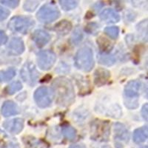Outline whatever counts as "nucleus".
<instances>
[{
  "mask_svg": "<svg viewBox=\"0 0 148 148\" xmlns=\"http://www.w3.org/2000/svg\"><path fill=\"white\" fill-rule=\"evenodd\" d=\"M53 93L56 101L62 106H68L75 99V92L72 82L65 77L56 79L53 82Z\"/></svg>",
  "mask_w": 148,
  "mask_h": 148,
  "instance_id": "f257e3e1",
  "label": "nucleus"
},
{
  "mask_svg": "<svg viewBox=\"0 0 148 148\" xmlns=\"http://www.w3.org/2000/svg\"><path fill=\"white\" fill-rule=\"evenodd\" d=\"M75 64L79 69L89 72L94 67L93 53L91 48L83 47L78 51L75 57Z\"/></svg>",
  "mask_w": 148,
  "mask_h": 148,
  "instance_id": "f03ea898",
  "label": "nucleus"
},
{
  "mask_svg": "<svg viewBox=\"0 0 148 148\" xmlns=\"http://www.w3.org/2000/svg\"><path fill=\"white\" fill-rule=\"evenodd\" d=\"M34 19L29 16H16L11 18L9 22L8 28L14 32L27 34L34 25Z\"/></svg>",
  "mask_w": 148,
  "mask_h": 148,
  "instance_id": "7ed1b4c3",
  "label": "nucleus"
},
{
  "mask_svg": "<svg viewBox=\"0 0 148 148\" xmlns=\"http://www.w3.org/2000/svg\"><path fill=\"white\" fill-rule=\"evenodd\" d=\"M140 88V83L137 81H130L125 88V102L127 108L130 109L136 108L138 105V97Z\"/></svg>",
  "mask_w": 148,
  "mask_h": 148,
  "instance_id": "20e7f679",
  "label": "nucleus"
},
{
  "mask_svg": "<svg viewBox=\"0 0 148 148\" xmlns=\"http://www.w3.org/2000/svg\"><path fill=\"white\" fill-rule=\"evenodd\" d=\"M60 16L59 9L52 4L43 5L36 14L37 18L43 23H51Z\"/></svg>",
  "mask_w": 148,
  "mask_h": 148,
  "instance_id": "39448f33",
  "label": "nucleus"
},
{
  "mask_svg": "<svg viewBox=\"0 0 148 148\" xmlns=\"http://www.w3.org/2000/svg\"><path fill=\"white\" fill-rule=\"evenodd\" d=\"M21 76L24 82L29 85L32 86L36 84L39 78V72L37 71L35 65L32 62H26L21 71Z\"/></svg>",
  "mask_w": 148,
  "mask_h": 148,
  "instance_id": "423d86ee",
  "label": "nucleus"
},
{
  "mask_svg": "<svg viewBox=\"0 0 148 148\" xmlns=\"http://www.w3.org/2000/svg\"><path fill=\"white\" fill-rule=\"evenodd\" d=\"M34 99L38 106L45 108L51 105L53 94L49 88L46 87H41L36 90L34 93Z\"/></svg>",
  "mask_w": 148,
  "mask_h": 148,
  "instance_id": "0eeeda50",
  "label": "nucleus"
},
{
  "mask_svg": "<svg viewBox=\"0 0 148 148\" xmlns=\"http://www.w3.org/2000/svg\"><path fill=\"white\" fill-rule=\"evenodd\" d=\"M56 56L55 53L51 51H42L39 53L37 56V62L42 70L47 71L51 69L55 64Z\"/></svg>",
  "mask_w": 148,
  "mask_h": 148,
  "instance_id": "6e6552de",
  "label": "nucleus"
},
{
  "mask_svg": "<svg viewBox=\"0 0 148 148\" xmlns=\"http://www.w3.org/2000/svg\"><path fill=\"white\" fill-rule=\"evenodd\" d=\"M5 129L12 134H18L22 130L24 127V120L22 119H14L6 121L3 123Z\"/></svg>",
  "mask_w": 148,
  "mask_h": 148,
  "instance_id": "1a4fd4ad",
  "label": "nucleus"
},
{
  "mask_svg": "<svg viewBox=\"0 0 148 148\" xmlns=\"http://www.w3.org/2000/svg\"><path fill=\"white\" fill-rule=\"evenodd\" d=\"M32 39L39 47H43L48 43L51 39V36L45 30H36L33 34Z\"/></svg>",
  "mask_w": 148,
  "mask_h": 148,
  "instance_id": "9d476101",
  "label": "nucleus"
},
{
  "mask_svg": "<svg viewBox=\"0 0 148 148\" xmlns=\"http://www.w3.org/2000/svg\"><path fill=\"white\" fill-rule=\"evenodd\" d=\"M9 52L14 55H20L25 51V45L23 41L19 38H13L8 46Z\"/></svg>",
  "mask_w": 148,
  "mask_h": 148,
  "instance_id": "9b49d317",
  "label": "nucleus"
},
{
  "mask_svg": "<svg viewBox=\"0 0 148 148\" xmlns=\"http://www.w3.org/2000/svg\"><path fill=\"white\" fill-rule=\"evenodd\" d=\"M115 138L119 141L127 142L129 140V132L125 125L121 123H116L114 125Z\"/></svg>",
  "mask_w": 148,
  "mask_h": 148,
  "instance_id": "f8f14e48",
  "label": "nucleus"
},
{
  "mask_svg": "<svg viewBox=\"0 0 148 148\" xmlns=\"http://www.w3.org/2000/svg\"><path fill=\"white\" fill-rule=\"evenodd\" d=\"M100 18L107 23H116L120 20V16L113 9L107 8L101 13Z\"/></svg>",
  "mask_w": 148,
  "mask_h": 148,
  "instance_id": "ddd939ff",
  "label": "nucleus"
},
{
  "mask_svg": "<svg viewBox=\"0 0 148 148\" xmlns=\"http://www.w3.org/2000/svg\"><path fill=\"white\" fill-rule=\"evenodd\" d=\"M94 76L95 84L98 87H101L106 84L110 75V72L108 71L103 69V68H99V69L96 70Z\"/></svg>",
  "mask_w": 148,
  "mask_h": 148,
  "instance_id": "4468645a",
  "label": "nucleus"
},
{
  "mask_svg": "<svg viewBox=\"0 0 148 148\" xmlns=\"http://www.w3.org/2000/svg\"><path fill=\"white\" fill-rule=\"evenodd\" d=\"M19 113V109L16 104L12 101H5L2 107V113L5 117L16 115Z\"/></svg>",
  "mask_w": 148,
  "mask_h": 148,
  "instance_id": "2eb2a0df",
  "label": "nucleus"
},
{
  "mask_svg": "<svg viewBox=\"0 0 148 148\" xmlns=\"http://www.w3.org/2000/svg\"><path fill=\"white\" fill-rule=\"evenodd\" d=\"M147 139V127L136 129L133 133V141L137 144L142 143Z\"/></svg>",
  "mask_w": 148,
  "mask_h": 148,
  "instance_id": "dca6fc26",
  "label": "nucleus"
},
{
  "mask_svg": "<svg viewBox=\"0 0 148 148\" xmlns=\"http://www.w3.org/2000/svg\"><path fill=\"white\" fill-rule=\"evenodd\" d=\"M59 1L62 8L66 11H69L76 8L79 2V0H59Z\"/></svg>",
  "mask_w": 148,
  "mask_h": 148,
  "instance_id": "f3484780",
  "label": "nucleus"
},
{
  "mask_svg": "<svg viewBox=\"0 0 148 148\" xmlns=\"http://www.w3.org/2000/svg\"><path fill=\"white\" fill-rule=\"evenodd\" d=\"M16 76V71L14 68H9L6 71H0V82H6L11 80Z\"/></svg>",
  "mask_w": 148,
  "mask_h": 148,
  "instance_id": "a211bd4d",
  "label": "nucleus"
},
{
  "mask_svg": "<svg viewBox=\"0 0 148 148\" xmlns=\"http://www.w3.org/2000/svg\"><path fill=\"white\" fill-rule=\"evenodd\" d=\"M71 27H72V25H71V22L64 20L62 22H60L56 25V30L60 34H65L71 30Z\"/></svg>",
  "mask_w": 148,
  "mask_h": 148,
  "instance_id": "6ab92c4d",
  "label": "nucleus"
},
{
  "mask_svg": "<svg viewBox=\"0 0 148 148\" xmlns=\"http://www.w3.org/2000/svg\"><path fill=\"white\" fill-rule=\"evenodd\" d=\"M62 133L66 138L68 140H73L76 136V130L71 126H64L62 128Z\"/></svg>",
  "mask_w": 148,
  "mask_h": 148,
  "instance_id": "aec40b11",
  "label": "nucleus"
},
{
  "mask_svg": "<svg viewBox=\"0 0 148 148\" xmlns=\"http://www.w3.org/2000/svg\"><path fill=\"white\" fill-rule=\"evenodd\" d=\"M39 5V0H26L24 4L23 8L26 11L32 12L37 8Z\"/></svg>",
  "mask_w": 148,
  "mask_h": 148,
  "instance_id": "412c9836",
  "label": "nucleus"
},
{
  "mask_svg": "<svg viewBox=\"0 0 148 148\" xmlns=\"http://www.w3.org/2000/svg\"><path fill=\"white\" fill-rule=\"evenodd\" d=\"M22 88V85L21 84V82H13L10 85L8 86L7 88H6V92H7L8 94L13 95L16 92H17V91L20 90Z\"/></svg>",
  "mask_w": 148,
  "mask_h": 148,
  "instance_id": "4be33fe9",
  "label": "nucleus"
},
{
  "mask_svg": "<svg viewBox=\"0 0 148 148\" xmlns=\"http://www.w3.org/2000/svg\"><path fill=\"white\" fill-rule=\"evenodd\" d=\"M104 32L108 36H110L111 39H116L118 37L119 34V29L118 27L115 26H111V27H108L104 29Z\"/></svg>",
  "mask_w": 148,
  "mask_h": 148,
  "instance_id": "5701e85b",
  "label": "nucleus"
},
{
  "mask_svg": "<svg viewBox=\"0 0 148 148\" xmlns=\"http://www.w3.org/2000/svg\"><path fill=\"white\" fill-rule=\"evenodd\" d=\"M100 63L106 65H111L115 62V59L113 56H101L99 59Z\"/></svg>",
  "mask_w": 148,
  "mask_h": 148,
  "instance_id": "b1692460",
  "label": "nucleus"
},
{
  "mask_svg": "<svg viewBox=\"0 0 148 148\" xmlns=\"http://www.w3.org/2000/svg\"><path fill=\"white\" fill-rule=\"evenodd\" d=\"M0 2L11 8H15L19 4V0H0Z\"/></svg>",
  "mask_w": 148,
  "mask_h": 148,
  "instance_id": "393cba45",
  "label": "nucleus"
},
{
  "mask_svg": "<svg viewBox=\"0 0 148 148\" xmlns=\"http://www.w3.org/2000/svg\"><path fill=\"white\" fill-rule=\"evenodd\" d=\"M10 15V11L8 9L0 6V21H3Z\"/></svg>",
  "mask_w": 148,
  "mask_h": 148,
  "instance_id": "a878e982",
  "label": "nucleus"
},
{
  "mask_svg": "<svg viewBox=\"0 0 148 148\" xmlns=\"http://www.w3.org/2000/svg\"><path fill=\"white\" fill-rule=\"evenodd\" d=\"M82 38V32L80 30H76L75 33L73 35V42H80Z\"/></svg>",
  "mask_w": 148,
  "mask_h": 148,
  "instance_id": "bb28decb",
  "label": "nucleus"
},
{
  "mask_svg": "<svg viewBox=\"0 0 148 148\" xmlns=\"http://www.w3.org/2000/svg\"><path fill=\"white\" fill-rule=\"evenodd\" d=\"M8 41V37L6 36V34H5V32L0 30V46H2V45L5 44L6 42Z\"/></svg>",
  "mask_w": 148,
  "mask_h": 148,
  "instance_id": "cd10ccee",
  "label": "nucleus"
},
{
  "mask_svg": "<svg viewBox=\"0 0 148 148\" xmlns=\"http://www.w3.org/2000/svg\"><path fill=\"white\" fill-rule=\"evenodd\" d=\"M147 0H133V5L135 7H141L142 5H145L147 4Z\"/></svg>",
  "mask_w": 148,
  "mask_h": 148,
  "instance_id": "c85d7f7f",
  "label": "nucleus"
},
{
  "mask_svg": "<svg viewBox=\"0 0 148 148\" xmlns=\"http://www.w3.org/2000/svg\"><path fill=\"white\" fill-rule=\"evenodd\" d=\"M141 115L144 119L147 121V104H145L141 110Z\"/></svg>",
  "mask_w": 148,
  "mask_h": 148,
  "instance_id": "c756f323",
  "label": "nucleus"
},
{
  "mask_svg": "<svg viewBox=\"0 0 148 148\" xmlns=\"http://www.w3.org/2000/svg\"><path fill=\"white\" fill-rule=\"evenodd\" d=\"M112 5H114V7L116 8H120L121 6V1L120 0H109Z\"/></svg>",
  "mask_w": 148,
  "mask_h": 148,
  "instance_id": "7c9ffc66",
  "label": "nucleus"
},
{
  "mask_svg": "<svg viewBox=\"0 0 148 148\" xmlns=\"http://www.w3.org/2000/svg\"><path fill=\"white\" fill-rule=\"evenodd\" d=\"M5 148H19V146H18V144L14 143V142H10L8 145L6 146Z\"/></svg>",
  "mask_w": 148,
  "mask_h": 148,
  "instance_id": "2f4dec72",
  "label": "nucleus"
},
{
  "mask_svg": "<svg viewBox=\"0 0 148 148\" xmlns=\"http://www.w3.org/2000/svg\"><path fill=\"white\" fill-rule=\"evenodd\" d=\"M69 148H86L85 146L83 145H74L70 147Z\"/></svg>",
  "mask_w": 148,
  "mask_h": 148,
  "instance_id": "473e14b6",
  "label": "nucleus"
},
{
  "mask_svg": "<svg viewBox=\"0 0 148 148\" xmlns=\"http://www.w3.org/2000/svg\"><path fill=\"white\" fill-rule=\"evenodd\" d=\"M141 148H147V147L145 146V147H141Z\"/></svg>",
  "mask_w": 148,
  "mask_h": 148,
  "instance_id": "72a5a7b5",
  "label": "nucleus"
}]
</instances>
